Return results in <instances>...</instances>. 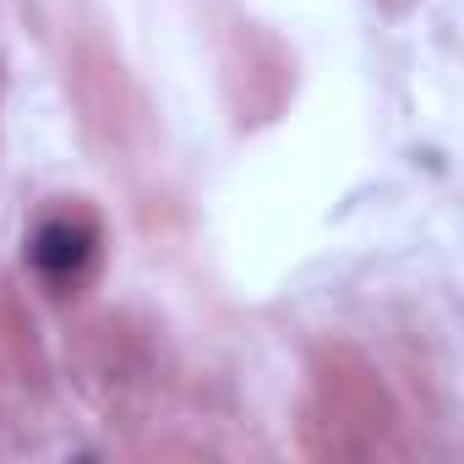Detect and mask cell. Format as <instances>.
<instances>
[{
  "label": "cell",
  "instance_id": "6da1fadb",
  "mask_svg": "<svg viewBox=\"0 0 464 464\" xmlns=\"http://www.w3.org/2000/svg\"><path fill=\"white\" fill-rule=\"evenodd\" d=\"M93 246H99V236H93L88 224H77V218H50V224L34 229L28 257H34V268H39L44 279L66 285V279H77V274L93 263Z\"/></svg>",
  "mask_w": 464,
  "mask_h": 464
}]
</instances>
